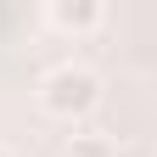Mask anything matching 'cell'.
<instances>
[{"label": "cell", "mask_w": 157, "mask_h": 157, "mask_svg": "<svg viewBox=\"0 0 157 157\" xmlns=\"http://www.w3.org/2000/svg\"><path fill=\"white\" fill-rule=\"evenodd\" d=\"M39 107L51 118H62V124H84V118L101 107V78H95V67H84V62L51 67L39 78Z\"/></svg>", "instance_id": "1"}, {"label": "cell", "mask_w": 157, "mask_h": 157, "mask_svg": "<svg viewBox=\"0 0 157 157\" xmlns=\"http://www.w3.org/2000/svg\"><path fill=\"white\" fill-rule=\"evenodd\" d=\"M45 23L56 34H67V39H84V34H101L107 28V6L101 0H51Z\"/></svg>", "instance_id": "2"}, {"label": "cell", "mask_w": 157, "mask_h": 157, "mask_svg": "<svg viewBox=\"0 0 157 157\" xmlns=\"http://www.w3.org/2000/svg\"><path fill=\"white\" fill-rule=\"evenodd\" d=\"M62 157H118V146L107 140V135L84 129V135H73V140H67V151H62Z\"/></svg>", "instance_id": "3"}, {"label": "cell", "mask_w": 157, "mask_h": 157, "mask_svg": "<svg viewBox=\"0 0 157 157\" xmlns=\"http://www.w3.org/2000/svg\"><path fill=\"white\" fill-rule=\"evenodd\" d=\"M0 157H11V151H6V146H0Z\"/></svg>", "instance_id": "4"}]
</instances>
